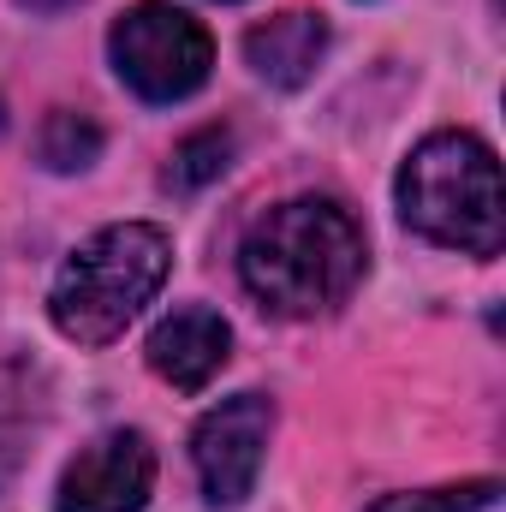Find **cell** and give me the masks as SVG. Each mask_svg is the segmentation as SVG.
I'll return each mask as SVG.
<instances>
[{
  "label": "cell",
  "instance_id": "cell-11",
  "mask_svg": "<svg viewBox=\"0 0 506 512\" xmlns=\"http://www.w3.org/2000/svg\"><path fill=\"white\" fill-rule=\"evenodd\" d=\"M227 155H233V137L221 126L191 131V137L173 149V161H167V185H173V191H203V185H215V179L227 173Z\"/></svg>",
  "mask_w": 506,
  "mask_h": 512
},
{
  "label": "cell",
  "instance_id": "cell-7",
  "mask_svg": "<svg viewBox=\"0 0 506 512\" xmlns=\"http://www.w3.org/2000/svg\"><path fill=\"white\" fill-rule=\"evenodd\" d=\"M227 352H233V334L215 310L203 304H185L173 310L155 334H149V364L161 382H173L179 393H197L227 370Z\"/></svg>",
  "mask_w": 506,
  "mask_h": 512
},
{
  "label": "cell",
  "instance_id": "cell-4",
  "mask_svg": "<svg viewBox=\"0 0 506 512\" xmlns=\"http://www.w3.org/2000/svg\"><path fill=\"white\" fill-rule=\"evenodd\" d=\"M114 72L126 78L143 102H185L191 90H203L209 66H215V42L209 30L167 0H143L108 36Z\"/></svg>",
  "mask_w": 506,
  "mask_h": 512
},
{
  "label": "cell",
  "instance_id": "cell-12",
  "mask_svg": "<svg viewBox=\"0 0 506 512\" xmlns=\"http://www.w3.org/2000/svg\"><path fill=\"white\" fill-rule=\"evenodd\" d=\"M495 495H501V483H459V489H429V495H387L376 501L370 512H483L495 507Z\"/></svg>",
  "mask_w": 506,
  "mask_h": 512
},
{
  "label": "cell",
  "instance_id": "cell-10",
  "mask_svg": "<svg viewBox=\"0 0 506 512\" xmlns=\"http://www.w3.org/2000/svg\"><path fill=\"white\" fill-rule=\"evenodd\" d=\"M96 155H102V126L90 114H72V108L48 114V126H42V161L54 173H84Z\"/></svg>",
  "mask_w": 506,
  "mask_h": 512
},
{
  "label": "cell",
  "instance_id": "cell-8",
  "mask_svg": "<svg viewBox=\"0 0 506 512\" xmlns=\"http://www.w3.org/2000/svg\"><path fill=\"white\" fill-rule=\"evenodd\" d=\"M322 54H328V24L316 12H274L268 24H256L245 36V60L256 66V78H268L274 90L310 84Z\"/></svg>",
  "mask_w": 506,
  "mask_h": 512
},
{
  "label": "cell",
  "instance_id": "cell-6",
  "mask_svg": "<svg viewBox=\"0 0 506 512\" xmlns=\"http://www.w3.org/2000/svg\"><path fill=\"white\" fill-rule=\"evenodd\" d=\"M155 483V453L137 429L96 435L60 477L54 512H143Z\"/></svg>",
  "mask_w": 506,
  "mask_h": 512
},
{
  "label": "cell",
  "instance_id": "cell-13",
  "mask_svg": "<svg viewBox=\"0 0 506 512\" xmlns=\"http://www.w3.org/2000/svg\"><path fill=\"white\" fill-rule=\"evenodd\" d=\"M18 6H30V12H66V6H78V0H18Z\"/></svg>",
  "mask_w": 506,
  "mask_h": 512
},
{
  "label": "cell",
  "instance_id": "cell-3",
  "mask_svg": "<svg viewBox=\"0 0 506 512\" xmlns=\"http://www.w3.org/2000/svg\"><path fill=\"white\" fill-rule=\"evenodd\" d=\"M399 215L435 245L471 256H495L506 239L501 161L471 131H435L411 149L399 173Z\"/></svg>",
  "mask_w": 506,
  "mask_h": 512
},
{
  "label": "cell",
  "instance_id": "cell-1",
  "mask_svg": "<svg viewBox=\"0 0 506 512\" xmlns=\"http://www.w3.org/2000/svg\"><path fill=\"white\" fill-rule=\"evenodd\" d=\"M364 262H370V245L352 209L328 197H292L245 233L239 280L262 310L304 322V316L346 304L352 286L364 280Z\"/></svg>",
  "mask_w": 506,
  "mask_h": 512
},
{
  "label": "cell",
  "instance_id": "cell-14",
  "mask_svg": "<svg viewBox=\"0 0 506 512\" xmlns=\"http://www.w3.org/2000/svg\"><path fill=\"white\" fill-rule=\"evenodd\" d=\"M0 131H6V114H0Z\"/></svg>",
  "mask_w": 506,
  "mask_h": 512
},
{
  "label": "cell",
  "instance_id": "cell-5",
  "mask_svg": "<svg viewBox=\"0 0 506 512\" xmlns=\"http://www.w3.org/2000/svg\"><path fill=\"white\" fill-rule=\"evenodd\" d=\"M268 429H274V405L262 393H239V399H221L197 435H191V459H197V477H203V495L215 507H239L256 489V471H262V453H268Z\"/></svg>",
  "mask_w": 506,
  "mask_h": 512
},
{
  "label": "cell",
  "instance_id": "cell-9",
  "mask_svg": "<svg viewBox=\"0 0 506 512\" xmlns=\"http://www.w3.org/2000/svg\"><path fill=\"white\" fill-rule=\"evenodd\" d=\"M36 411H42L36 376L24 364H0V483L18 471V453H24L30 429H36Z\"/></svg>",
  "mask_w": 506,
  "mask_h": 512
},
{
  "label": "cell",
  "instance_id": "cell-2",
  "mask_svg": "<svg viewBox=\"0 0 506 512\" xmlns=\"http://www.w3.org/2000/svg\"><path fill=\"white\" fill-rule=\"evenodd\" d=\"M173 268V239L149 221H120L102 227L96 239H84L66 256L60 280H54V328L78 346H108L120 340L131 322L143 316V304L161 292Z\"/></svg>",
  "mask_w": 506,
  "mask_h": 512
}]
</instances>
